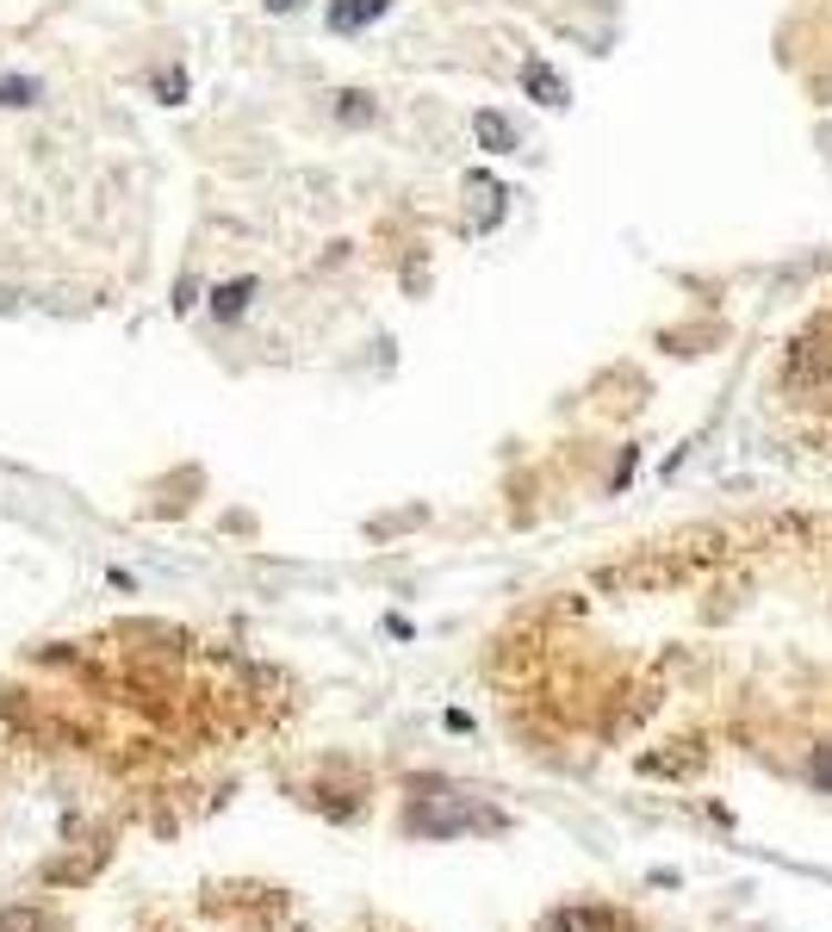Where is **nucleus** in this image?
Segmentation results:
<instances>
[{
	"instance_id": "obj_1",
	"label": "nucleus",
	"mask_w": 832,
	"mask_h": 932,
	"mask_svg": "<svg viewBox=\"0 0 832 932\" xmlns=\"http://www.w3.org/2000/svg\"><path fill=\"white\" fill-rule=\"evenodd\" d=\"M386 7H392V0H336L330 7V32H361V25H373Z\"/></svg>"
},
{
	"instance_id": "obj_2",
	"label": "nucleus",
	"mask_w": 832,
	"mask_h": 932,
	"mask_svg": "<svg viewBox=\"0 0 832 932\" xmlns=\"http://www.w3.org/2000/svg\"><path fill=\"white\" fill-rule=\"evenodd\" d=\"M249 299H255V280H224L218 293H212V317H218V324H236V317L249 311Z\"/></svg>"
},
{
	"instance_id": "obj_3",
	"label": "nucleus",
	"mask_w": 832,
	"mask_h": 932,
	"mask_svg": "<svg viewBox=\"0 0 832 932\" xmlns=\"http://www.w3.org/2000/svg\"><path fill=\"white\" fill-rule=\"evenodd\" d=\"M472 131H479V143H485V150H497V156H510V150H516V131L503 125L497 112H479V119H472Z\"/></svg>"
},
{
	"instance_id": "obj_4",
	"label": "nucleus",
	"mask_w": 832,
	"mask_h": 932,
	"mask_svg": "<svg viewBox=\"0 0 832 932\" xmlns=\"http://www.w3.org/2000/svg\"><path fill=\"white\" fill-rule=\"evenodd\" d=\"M44 100V88H38V75H0V106H38Z\"/></svg>"
},
{
	"instance_id": "obj_5",
	"label": "nucleus",
	"mask_w": 832,
	"mask_h": 932,
	"mask_svg": "<svg viewBox=\"0 0 832 932\" xmlns=\"http://www.w3.org/2000/svg\"><path fill=\"white\" fill-rule=\"evenodd\" d=\"M522 81H528V94L541 100V106H566V88H559V81H553L541 63H528V69H522Z\"/></svg>"
},
{
	"instance_id": "obj_6",
	"label": "nucleus",
	"mask_w": 832,
	"mask_h": 932,
	"mask_svg": "<svg viewBox=\"0 0 832 932\" xmlns=\"http://www.w3.org/2000/svg\"><path fill=\"white\" fill-rule=\"evenodd\" d=\"M156 94H162V106H181V100H187V75H181V69H162Z\"/></svg>"
},
{
	"instance_id": "obj_7",
	"label": "nucleus",
	"mask_w": 832,
	"mask_h": 932,
	"mask_svg": "<svg viewBox=\"0 0 832 932\" xmlns=\"http://www.w3.org/2000/svg\"><path fill=\"white\" fill-rule=\"evenodd\" d=\"M342 119H348V125H367V119H373L367 94H342Z\"/></svg>"
},
{
	"instance_id": "obj_8",
	"label": "nucleus",
	"mask_w": 832,
	"mask_h": 932,
	"mask_svg": "<svg viewBox=\"0 0 832 932\" xmlns=\"http://www.w3.org/2000/svg\"><path fill=\"white\" fill-rule=\"evenodd\" d=\"M808 777H814L820 790H832V746H820V752H814V765H808Z\"/></svg>"
},
{
	"instance_id": "obj_9",
	"label": "nucleus",
	"mask_w": 832,
	"mask_h": 932,
	"mask_svg": "<svg viewBox=\"0 0 832 932\" xmlns=\"http://www.w3.org/2000/svg\"><path fill=\"white\" fill-rule=\"evenodd\" d=\"M267 7H274V13H292V7H299V0H267Z\"/></svg>"
}]
</instances>
